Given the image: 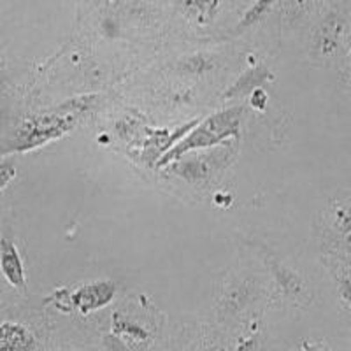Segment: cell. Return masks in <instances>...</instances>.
I'll list each match as a JSON object with an SVG mask.
<instances>
[{
	"label": "cell",
	"instance_id": "obj_3",
	"mask_svg": "<svg viewBox=\"0 0 351 351\" xmlns=\"http://www.w3.org/2000/svg\"><path fill=\"white\" fill-rule=\"evenodd\" d=\"M0 271L12 288L25 290L27 280H25L23 262L14 241L8 236L0 239Z\"/></svg>",
	"mask_w": 351,
	"mask_h": 351
},
{
	"label": "cell",
	"instance_id": "obj_8",
	"mask_svg": "<svg viewBox=\"0 0 351 351\" xmlns=\"http://www.w3.org/2000/svg\"><path fill=\"white\" fill-rule=\"evenodd\" d=\"M190 5L199 12V16H211L218 5V0H190Z\"/></svg>",
	"mask_w": 351,
	"mask_h": 351
},
{
	"label": "cell",
	"instance_id": "obj_4",
	"mask_svg": "<svg viewBox=\"0 0 351 351\" xmlns=\"http://www.w3.org/2000/svg\"><path fill=\"white\" fill-rule=\"evenodd\" d=\"M116 293V287L111 281H97L81 287L72 295V304L80 307L83 313L95 311L99 307L108 306Z\"/></svg>",
	"mask_w": 351,
	"mask_h": 351
},
{
	"label": "cell",
	"instance_id": "obj_10",
	"mask_svg": "<svg viewBox=\"0 0 351 351\" xmlns=\"http://www.w3.org/2000/svg\"><path fill=\"white\" fill-rule=\"evenodd\" d=\"M344 297H346L348 302L351 304V283L348 285V288H346V290H344Z\"/></svg>",
	"mask_w": 351,
	"mask_h": 351
},
{
	"label": "cell",
	"instance_id": "obj_2",
	"mask_svg": "<svg viewBox=\"0 0 351 351\" xmlns=\"http://www.w3.org/2000/svg\"><path fill=\"white\" fill-rule=\"evenodd\" d=\"M65 121L67 120H60V118H43V120L28 121L18 134L16 148L23 152V149L36 148L48 143L49 139L60 137L64 132L69 130V125Z\"/></svg>",
	"mask_w": 351,
	"mask_h": 351
},
{
	"label": "cell",
	"instance_id": "obj_5",
	"mask_svg": "<svg viewBox=\"0 0 351 351\" xmlns=\"http://www.w3.org/2000/svg\"><path fill=\"white\" fill-rule=\"evenodd\" d=\"M36 337L25 325L18 322L0 324V351H34Z\"/></svg>",
	"mask_w": 351,
	"mask_h": 351
},
{
	"label": "cell",
	"instance_id": "obj_1",
	"mask_svg": "<svg viewBox=\"0 0 351 351\" xmlns=\"http://www.w3.org/2000/svg\"><path fill=\"white\" fill-rule=\"evenodd\" d=\"M241 120H243V111L241 109H230V111H221L209 116L208 120L204 121L200 127H197L186 139L181 141L172 152H169L164 156L162 164H167L172 158H180L186 152L209 148V146L221 143L227 137L236 136L237 132H239Z\"/></svg>",
	"mask_w": 351,
	"mask_h": 351
},
{
	"label": "cell",
	"instance_id": "obj_7",
	"mask_svg": "<svg viewBox=\"0 0 351 351\" xmlns=\"http://www.w3.org/2000/svg\"><path fill=\"white\" fill-rule=\"evenodd\" d=\"M276 0H256L252 8L247 9V12L244 14V18L241 20V27H250V25L256 23V21L262 20L265 14L269 12V9L272 8Z\"/></svg>",
	"mask_w": 351,
	"mask_h": 351
},
{
	"label": "cell",
	"instance_id": "obj_6",
	"mask_svg": "<svg viewBox=\"0 0 351 351\" xmlns=\"http://www.w3.org/2000/svg\"><path fill=\"white\" fill-rule=\"evenodd\" d=\"M265 77H267V71H265V69L263 67L253 69V71H250L247 74H244L243 77H239V81L230 88V92H227V97H234V95H241V93L252 92L253 88H255L258 83H262Z\"/></svg>",
	"mask_w": 351,
	"mask_h": 351
},
{
	"label": "cell",
	"instance_id": "obj_9",
	"mask_svg": "<svg viewBox=\"0 0 351 351\" xmlns=\"http://www.w3.org/2000/svg\"><path fill=\"white\" fill-rule=\"evenodd\" d=\"M14 174H16V169L12 167V165L9 164L0 165V190H4L5 184L14 178Z\"/></svg>",
	"mask_w": 351,
	"mask_h": 351
}]
</instances>
